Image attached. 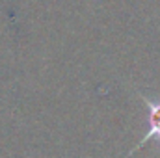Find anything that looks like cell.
<instances>
[{
	"label": "cell",
	"instance_id": "cell-1",
	"mask_svg": "<svg viewBox=\"0 0 160 158\" xmlns=\"http://www.w3.org/2000/svg\"><path fill=\"white\" fill-rule=\"evenodd\" d=\"M142 97V101L145 102V106H147V121H149V128H147V134L140 140V143L128 153V156L132 155V153H136L138 149H142L147 141H151V140H155V143H158L160 147V99H149V97H145V95H140Z\"/></svg>",
	"mask_w": 160,
	"mask_h": 158
}]
</instances>
